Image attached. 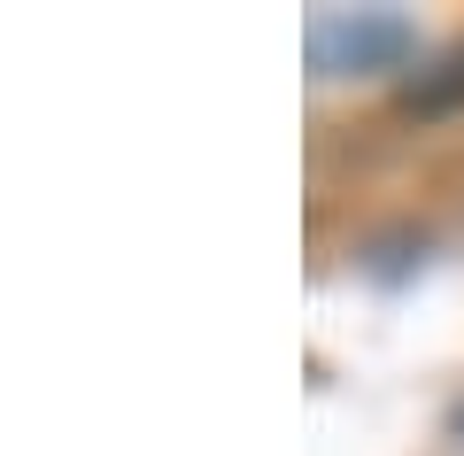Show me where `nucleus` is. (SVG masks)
Listing matches in <instances>:
<instances>
[{"label": "nucleus", "instance_id": "1", "mask_svg": "<svg viewBox=\"0 0 464 456\" xmlns=\"http://www.w3.org/2000/svg\"><path fill=\"white\" fill-rule=\"evenodd\" d=\"M411 54L402 16H317L310 24V63L317 70H387Z\"/></svg>", "mask_w": 464, "mask_h": 456}]
</instances>
